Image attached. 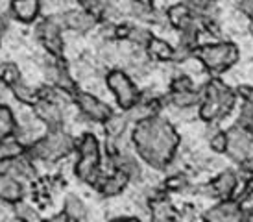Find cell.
Listing matches in <instances>:
<instances>
[{"label": "cell", "mask_w": 253, "mask_h": 222, "mask_svg": "<svg viewBox=\"0 0 253 222\" xmlns=\"http://www.w3.org/2000/svg\"><path fill=\"white\" fill-rule=\"evenodd\" d=\"M133 143L142 160L154 168H165L174 160L179 135L167 118L154 115L139 120L133 130Z\"/></svg>", "instance_id": "1"}, {"label": "cell", "mask_w": 253, "mask_h": 222, "mask_svg": "<svg viewBox=\"0 0 253 222\" xmlns=\"http://www.w3.org/2000/svg\"><path fill=\"white\" fill-rule=\"evenodd\" d=\"M237 102V93L227 87L222 80L212 78L205 85L200 102V118L205 122H218L227 117Z\"/></svg>", "instance_id": "2"}, {"label": "cell", "mask_w": 253, "mask_h": 222, "mask_svg": "<svg viewBox=\"0 0 253 222\" xmlns=\"http://www.w3.org/2000/svg\"><path fill=\"white\" fill-rule=\"evenodd\" d=\"M74 148V139L65 133L63 130H52L48 135L34 141L28 148V154L34 160L42 161H57L69 156Z\"/></svg>", "instance_id": "3"}, {"label": "cell", "mask_w": 253, "mask_h": 222, "mask_svg": "<svg viewBox=\"0 0 253 222\" xmlns=\"http://www.w3.org/2000/svg\"><path fill=\"white\" fill-rule=\"evenodd\" d=\"M194 56L212 74H220L231 69L239 59V49L233 43H212L194 50Z\"/></svg>", "instance_id": "4"}, {"label": "cell", "mask_w": 253, "mask_h": 222, "mask_svg": "<svg viewBox=\"0 0 253 222\" xmlns=\"http://www.w3.org/2000/svg\"><path fill=\"white\" fill-rule=\"evenodd\" d=\"M100 146L92 133H85L80 141V158L76 161L74 172L85 183H94L98 178Z\"/></svg>", "instance_id": "5"}, {"label": "cell", "mask_w": 253, "mask_h": 222, "mask_svg": "<svg viewBox=\"0 0 253 222\" xmlns=\"http://www.w3.org/2000/svg\"><path fill=\"white\" fill-rule=\"evenodd\" d=\"M107 82V87L111 89V93L115 95L117 98V104H119L120 110H129V108H133L137 104V100H139V93L135 89L133 82H131V78L127 76L124 70H119L115 69L111 70L106 78Z\"/></svg>", "instance_id": "6"}, {"label": "cell", "mask_w": 253, "mask_h": 222, "mask_svg": "<svg viewBox=\"0 0 253 222\" xmlns=\"http://www.w3.org/2000/svg\"><path fill=\"white\" fill-rule=\"evenodd\" d=\"M253 146V126L235 124L227 130V156L237 163L246 160Z\"/></svg>", "instance_id": "7"}, {"label": "cell", "mask_w": 253, "mask_h": 222, "mask_svg": "<svg viewBox=\"0 0 253 222\" xmlns=\"http://www.w3.org/2000/svg\"><path fill=\"white\" fill-rule=\"evenodd\" d=\"M37 37L41 39L42 47L54 57L63 56V39H61V22L56 19H46L37 26Z\"/></svg>", "instance_id": "8"}, {"label": "cell", "mask_w": 253, "mask_h": 222, "mask_svg": "<svg viewBox=\"0 0 253 222\" xmlns=\"http://www.w3.org/2000/svg\"><path fill=\"white\" fill-rule=\"evenodd\" d=\"M74 102H76L78 110L84 113L87 118L91 120H96V122H106L109 115L113 111L107 104H104L100 98L92 97L89 93H84V91H76L74 93Z\"/></svg>", "instance_id": "9"}, {"label": "cell", "mask_w": 253, "mask_h": 222, "mask_svg": "<svg viewBox=\"0 0 253 222\" xmlns=\"http://www.w3.org/2000/svg\"><path fill=\"white\" fill-rule=\"evenodd\" d=\"M204 219L209 222H233V221H242L244 219V211L239 200L233 198H225L220 204L212 206L209 211L204 213Z\"/></svg>", "instance_id": "10"}, {"label": "cell", "mask_w": 253, "mask_h": 222, "mask_svg": "<svg viewBox=\"0 0 253 222\" xmlns=\"http://www.w3.org/2000/svg\"><path fill=\"white\" fill-rule=\"evenodd\" d=\"M237 185H239V176H237V172L224 170V172L218 174L211 183H207L204 187V191H207L205 194H209V196L225 200V198H231L233 194H235Z\"/></svg>", "instance_id": "11"}, {"label": "cell", "mask_w": 253, "mask_h": 222, "mask_svg": "<svg viewBox=\"0 0 253 222\" xmlns=\"http://www.w3.org/2000/svg\"><path fill=\"white\" fill-rule=\"evenodd\" d=\"M61 26L69 28L72 32H78V34H87L91 32L92 28L96 26L98 22V15L92 13V11H87V9H72V11H67V13L61 15Z\"/></svg>", "instance_id": "12"}, {"label": "cell", "mask_w": 253, "mask_h": 222, "mask_svg": "<svg viewBox=\"0 0 253 222\" xmlns=\"http://www.w3.org/2000/svg\"><path fill=\"white\" fill-rule=\"evenodd\" d=\"M34 111L39 120H42L44 124L48 126L50 130H57L63 124V113L57 102L48 100V98H39L34 104Z\"/></svg>", "instance_id": "13"}, {"label": "cell", "mask_w": 253, "mask_h": 222, "mask_svg": "<svg viewBox=\"0 0 253 222\" xmlns=\"http://www.w3.org/2000/svg\"><path fill=\"white\" fill-rule=\"evenodd\" d=\"M0 172L11 174L15 178H28V180H32L36 176V168H34V165H32V161L28 158H22L19 154L15 158L0 161Z\"/></svg>", "instance_id": "14"}, {"label": "cell", "mask_w": 253, "mask_h": 222, "mask_svg": "<svg viewBox=\"0 0 253 222\" xmlns=\"http://www.w3.org/2000/svg\"><path fill=\"white\" fill-rule=\"evenodd\" d=\"M46 76L54 82L56 87L59 89H63L65 93H76V82L72 80V76L69 74V69H67V65L61 61V57H57V61L54 65H50L48 67V74Z\"/></svg>", "instance_id": "15"}, {"label": "cell", "mask_w": 253, "mask_h": 222, "mask_svg": "<svg viewBox=\"0 0 253 222\" xmlns=\"http://www.w3.org/2000/svg\"><path fill=\"white\" fill-rule=\"evenodd\" d=\"M167 19L179 32L192 26V24H196V15L192 13L189 4H174V6H170L169 11H167Z\"/></svg>", "instance_id": "16"}, {"label": "cell", "mask_w": 253, "mask_h": 222, "mask_svg": "<svg viewBox=\"0 0 253 222\" xmlns=\"http://www.w3.org/2000/svg\"><path fill=\"white\" fill-rule=\"evenodd\" d=\"M41 9V0H11V15L21 22H34Z\"/></svg>", "instance_id": "17"}, {"label": "cell", "mask_w": 253, "mask_h": 222, "mask_svg": "<svg viewBox=\"0 0 253 222\" xmlns=\"http://www.w3.org/2000/svg\"><path fill=\"white\" fill-rule=\"evenodd\" d=\"M22 198V185L11 174L0 172V200L7 204H17Z\"/></svg>", "instance_id": "18"}, {"label": "cell", "mask_w": 253, "mask_h": 222, "mask_svg": "<svg viewBox=\"0 0 253 222\" xmlns=\"http://www.w3.org/2000/svg\"><path fill=\"white\" fill-rule=\"evenodd\" d=\"M127 181H129V178H127L126 174L117 170V172L111 174V176L102 178L98 183V189L104 196H117V194H120L126 189Z\"/></svg>", "instance_id": "19"}, {"label": "cell", "mask_w": 253, "mask_h": 222, "mask_svg": "<svg viewBox=\"0 0 253 222\" xmlns=\"http://www.w3.org/2000/svg\"><path fill=\"white\" fill-rule=\"evenodd\" d=\"M146 52L155 61H172L174 59V49L159 37H152V41L148 43L146 47Z\"/></svg>", "instance_id": "20"}, {"label": "cell", "mask_w": 253, "mask_h": 222, "mask_svg": "<svg viewBox=\"0 0 253 222\" xmlns=\"http://www.w3.org/2000/svg\"><path fill=\"white\" fill-rule=\"evenodd\" d=\"M115 168L126 174L129 180H139L142 174L139 161L135 160L133 156H129V154H119L115 158Z\"/></svg>", "instance_id": "21"}, {"label": "cell", "mask_w": 253, "mask_h": 222, "mask_svg": "<svg viewBox=\"0 0 253 222\" xmlns=\"http://www.w3.org/2000/svg\"><path fill=\"white\" fill-rule=\"evenodd\" d=\"M169 100L172 106L176 108H192L202 102V93L194 89H185V91H172Z\"/></svg>", "instance_id": "22"}, {"label": "cell", "mask_w": 253, "mask_h": 222, "mask_svg": "<svg viewBox=\"0 0 253 222\" xmlns=\"http://www.w3.org/2000/svg\"><path fill=\"white\" fill-rule=\"evenodd\" d=\"M11 89H13L15 98H17L19 102H22V104L34 106L37 100L41 98V95H39V89H32V87H30V85H26L22 80H19L17 83H13V85H11Z\"/></svg>", "instance_id": "23"}, {"label": "cell", "mask_w": 253, "mask_h": 222, "mask_svg": "<svg viewBox=\"0 0 253 222\" xmlns=\"http://www.w3.org/2000/svg\"><path fill=\"white\" fill-rule=\"evenodd\" d=\"M65 213L69 217V221H84V219H87V208L76 194H69L65 198Z\"/></svg>", "instance_id": "24"}, {"label": "cell", "mask_w": 253, "mask_h": 222, "mask_svg": "<svg viewBox=\"0 0 253 222\" xmlns=\"http://www.w3.org/2000/svg\"><path fill=\"white\" fill-rule=\"evenodd\" d=\"M17 130V120L13 117V111L7 106L0 104V141H6L9 135H13Z\"/></svg>", "instance_id": "25"}, {"label": "cell", "mask_w": 253, "mask_h": 222, "mask_svg": "<svg viewBox=\"0 0 253 222\" xmlns=\"http://www.w3.org/2000/svg\"><path fill=\"white\" fill-rule=\"evenodd\" d=\"M106 133L109 139H119L122 137V133L126 132V126H127V117L126 115H109L106 122Z\"/></svg>", "instance_id": "26"}, {"label": "cell", "mask_w": 253, "mask_h": 222, "mask_svg": "<svg viewBox=\"0 0 253 222\" xmlns=\"http://www.w3.org/2000/svg\"><path fill=\"white\" fill-rule=\"evenodd\" d=\"M152 217L155 221H170L176 217V213H174V208L165 198H155L152 202Z\"/></svg>", "instance_id": "27"}, {"label": "cell", "mask_w": 253, "mask_h": 222, "mask_svg": "<svg viewBox=\"0 0 253 222\" xmlns=\"http://www.w3.org/2000/svg\"><path fill=\"white\" fill-rule=\"evenodd\" d=\"M152 32L146 30V28H137V26H129V34H127V39L139 47H144L146 49L148 43L152 41Z\"/></svg>", "instance_id": "28"}, {"label": "cell", "mask_w": 253, "mask_h": 222, "mask_svg": "<svg viewBox=\"0 0 253 222\" xmlns=\"http://www.w3.org/2000/svg\"><path fill=\"white\" fill-rule=\"evenodd\" d=\"M0 80L6 83V85H13L21 80V72H19V67L13 65V63H4L0 67Z\"/></svg>", "instance_id": "29"}, {"label": "cell", "mask_w": 253, "mask_h": 222, "mask_svg": "<svg viewBox=\"0 0 253 222\" xmlns=\"http://www.w3.org/2000/svg\"><path fill=\"white\" fill-rule=\"evenodd\" d=\"M187 187H189V178L185 174H174L165 180V189L172 191V193H181Z\"/></svg>", "instance_id": "30"}, {"label": "cell", "mask_w": 253, "mask_h": 222, "mask_svg": "<svg viewBox=\"0 0 253 222\" xmlns=\"http://www.w3.org/2000/svg\"><path fill=\"white\" fill-rule=\"evenodd\" d=\"M19 154H22V145L19 141L17 143H4V141H0V161L15 158Z\"/></svg>", "instance_id": "31"}, {"label": "cell", "mask_w": 253, "mask_h": 222, "mask_svg": "<svg viewBox=\"0 0 253 222\" xmlns=\"http://www.w3.org/2000/svg\"><path fill=\"white\" fill-rule=\"evenodd\" d=\"M209 146L212 152L222 154L227 150V132H216L214 135H211L209 139Z\"/></svg>", "instance_id": "32"}, {"label": "cell", "mask_w": 253, "mask_h": 222, "mask_svg": "<svg viewBox=\"0 0 253 222\" xmlns=\"http://www.w3.org/2000/svg\"><path fill=\"white\" fill-rule=\"evenodd\" d=\"M15 213H17V217L22 219V221H39V219H41V215H39L32 206L19 204V202H17V209H15Z\"/></svg>", "instance_id": "33"}, {"label": "cell", "mask_w": 253, "mask_h": 222, "mask_svg": "<svg viewBox=\"0 0 253 222\" xmlns=\"http://www.w3.org/2000/svg\"><path fill=\"white\" fill-rule=\"evenodd\" d=\"M187 4H189V7L192 9V13L204 17V15H209L212 0H189Z\"/></svg>", "instance_id": "34"}, {"label": "cell", "mask_w": 253, "mask_h": 222, "mask_svg": "<svg viewBox=\"0 0 253 222\" xmlns=\"http://www.w3.org/2000/svg\"><path fill=\"white\" fill-rule=\"evenodd\" d=\"M84 9L87 11H92V13H104V9H106V0H78Z\"/></svg>", "instance_id": "35"}, {"label": "cell", "mask_w": 253, "mask_h": 222, "mask_svg": "<svg viewBox=\"0 0 253 222\" xmlns=\"http://www.w3.org/2000/svg\"><path fill=\"white\" fill-rule=\"evenodd\" d=\"M170 89L172 91H185V89H192V80L189 76H185V74H179L172 80L170 83Z\"/></svg>", "instance_id": "36"}, {"label": "cell", "mask_w": 253, "mask_h": 222, "mask_svg": "<svg viewBox=\"0 0 253 222\" xmlns=\"http://www.w3.org/2000/svg\"><path fill=\"white\" fill-rule=\"evenodd\" d=\"M239 7L242 13H246L250 17V21L253 22V0H239Z\"/></svg>", "instance_id": "37"}, {"label": "cell", "mask_w": 253, "mask_h": 222, "mask_svg": "<svg viewBox=\"0 0 253 222\" xmlns=\"http://www.w3.org/2000/svg\"><path fill=\"white\" fill-rule=\"evenodd\" d=\"M244 219H248V221H253V208L250 209V211H246V213H244Z\"/></svg>", "instance_id": "38"}, {"label": "cell", "mask_w": 253, "mask_h": 222, "mask_svg": "<svg viewBox=\"0 0 253 222\" xmlns=\"http://www.w3.org/2000/svg\"><path fill=\"white\" fill-rule=\"evenodd\" d=\"M135 2H139V4H144V6H152V0H135Z\"/></svg>", "instance_id": "39"}, {"label": "cell", "mask_w": 253, "mask_h": 222, "mask_svg": "<svg viewBox=\"0 0 253 222\" xmlns=\"http://www.w3.org/2000/svg\"><path fill=\"white\" fill-rule=\"evenodd\" d=\"M250 183H252V187H253V176H252V178H250Z\"/></svg>", "instance_id": "40"}, {"label": "cell", "mask_w": 253, "mask_h": 222, "mask_svg": "<svg viewBox=\"0 0 253 222\" xmlns=\"http://www.w3.org/2000/svg\"><path fill=\"white\" fill-rule=\"evenodd\" d=\"M252 35H253V22H252Z\"/></svg>", "instance_id": "41"}, {"label": "cell", "mask_w": 253, "mask_h": 222, "mask_svg": "<svg viewBox=\"0 0 253 222\" xmlns=\"http://www.w3.org/2000/svg\"><path fill=\"white\" fill-rule=\"evenodd\" d=\"M0 30H2V26H0Z\"/></svg>", "instance_id": "42"}]
</instances>
